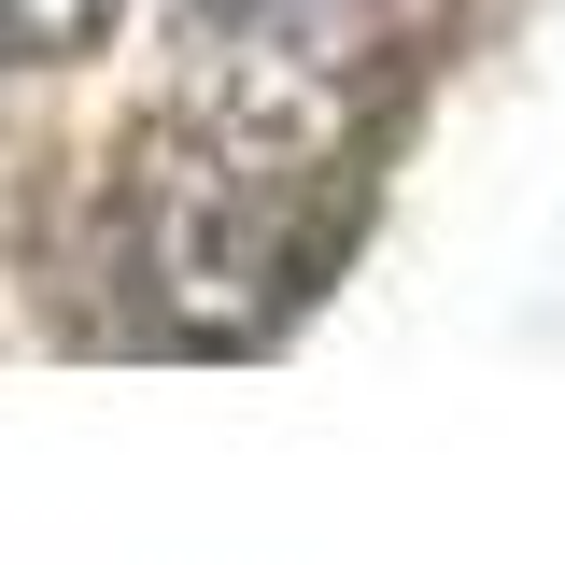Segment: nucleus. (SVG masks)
<instances>
[{
    "label": "nucleus",
    "instance_id": "nucleus-1",
    "mask_svg": "<svg viewBox=\"0 0 565 565\" xmlns=\"http://www.w3.org/2000/svg\"><path fill=\"white\" fill-rule=\"evenodd\" d=\"M114 0H0V57H71Z\"/></svg>",
    "mask_w": 565,
    "mask_h": 565
}]
</instances>
